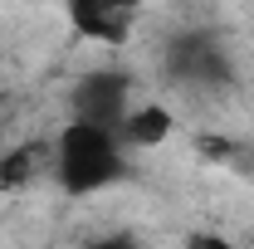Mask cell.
Instances as JSON below:
<instances>
[{
	"mask_svg": "<svg viewBox=\"0 0 254 249\" xmlns=\"http://www.w3.org/2000/svg\"><path fill=\"white\" fill-rule=\"evenodd\" d=\"M123 171V142L118 132L93 123H68L59 132V147H54V176L68 195H88L103 190L108 181H118Z\"/></svg>",
	"mask_w": 254,
	"mask_h": 249,
	"instance_id": "6da1fadb",
	"label": "cell"
},
{
	"mask_svg": "<svg viewBox=\"0 0 254 249\" xmlns=\"http://www.w3.org/2000/svg\"><path fill=\"white\" fill-rule=\"evenodd\" d=\"M78 118L73 123H93V127H108V132H118L123 118L132 113L127 108V78L123 73H113V68H93L83 83H78Z\"/></svg>",
	"mask_w": 254,
	"mask_h": 249,
	"instance_id": "7a4b0ae2",
	"label": "cell"
},
{
	"mask_svg": "<svg viewBox=\"0 0 254 249\" xmlns=\"http://www.w3.org/2000/svg\"><path fill=\"white\" fill-rule=\"evenodd\" d=\"M142 0H68V20L73 30L103 39V44H123L127 39V20Z\"/></svg>",
	"mask_w": 254,
	"mask_h": 249,
	"instance_id": "3957f363",
	"label": "cell"
},
{
	"mask_svg": "<svg viewBox=\"0 0 254 249\" xmlns=\"http://www.w3.org/2000/svg\"><path fill=\"white\" fill-rule=\"evenodd\" d=\"M171 137V113H166V103H142V108H132L118 127V142L127 147H161Z\"/></svg>",
	"mask_w": 254,
	"mask_h": 249,
	"instance_id": "277c9868",
	"label": "cell"
},
{
	"mask_svg": "<svg viewBox=\"0 0 254 249\" xmlns=\"http://www.w3.org/2000/svg\"><path fill=\"white\" fill-rule=\"evenodd\" d=\"M44 166H49V147L44 142H20L0 156V186H30Z\"/></svg>",
	"mask_w": 254,
	"mask_h": 249,
	"instance_id": "5b68a950",
	"label": "cell"
},
{
	"mask_svg": "<svg viewBox=\"0 0 254 249\" xmlns=\"http://www.w3.org/2000/svg\"><path fill=\"white\" fill-rule=\"evenodd\" d=\"M186 249H235L230 240H220V235H190Z\"/></svg>",
	"mask_w": 254,
	"mask_h": 249,
	"instance_id": "8992f818",
	"label": "cell"
},
{
	"mask_svg": "<svg viewBox=\"0 0 254 249\" xmlns=\"http://www.w3.org/2000/svg\"><path fill=\"white\" fill-rule=\"evenodd\" d=\"M88 249H137V240H127V235H108V240H93Z\"/></svg>",
	"mask_w": 254,
	"mask_h": 249,
	"instance_id": "52a82bcc",
	"label": "cell"
}]
</instances>
